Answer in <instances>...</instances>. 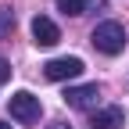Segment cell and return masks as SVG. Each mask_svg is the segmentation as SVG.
<instances>
[{
    "label": "cell",
    "instance_id": "6",
    "mask_svg": "<svg viewBox=\"0 0 129 129\" xmlns=\"http://www.w3.org/2000/svg\"><path fill=\"white\" fill-rule=\"evenodd\" d=\"M122 125H125V111L115 108V104H111V108H101L93 115V122H90V129H122Z\"/></svg>",
    "mask_w": 129,
    "mask_h": 129
},
{
    "label": "cell",
    "instance_id": "10",
    "mask_svg": "<svg viewBox=\"0 0 129 129\" xmlns=\"http://www.w3.org/2000/svg\"><path fill=\"white\" fill-rule=\"evenodd\" d=\"M0 129H11V125H7V122H0Z\"/></svg>",
    "mask_w": 129,
    "mask_h": 129
},
{
    "label": "cell",
    "instance_id": "7",
    "mask_svg": "<svg viewBox=\"0 0 129 129\" xmlns=\"http://www.w3.org/2000/svg\"><path fill=\"white\" fill-rule=\"evenodd\" d=\"M57 11L68 14V18H79V14L86 11V0H57Z\"/></svg>",
    "mask_w": 129,
    "mask_h": 129
},
{
    "label": "cell",
    "instance_id": "1",
    "mask_svg": "<svg viewBox=\"0 0 129 129\" xmlns=\"http://www.w3.org/2000/svg\"><path fill=\"white\" fill-rule=\"evenodd\" d=\"M90 43H93L101 54L115 57V54H122V50H125V29H122L118 22H101V25L90 32Z\"/></svg>",
    "mask_w": 129,
    "mask_h": 129
},
{
    "label": "cell",
    "instance_id": "8",
    "mask_svg": "<svg viewBox=\"0 0 129 129\" xmlns=\"http://www.w3.org/2000/svg\"><path fill=\"white\" fill-rule=\"evenodd\" d=\"M11 29H14V14L11 11H0V36H7Z\"/></svg>",
    "mask_w": 129,
    "mask_h": 129
},
{
    "label": "cell",
    "instance_id": "2",
    "mask_svg": "<svg viewBox=\"0 0 129 129\" xmlns=\"http://www.w3.org/2000/svg\"><path fill=\"white\" fill-rule=\"evenodd\" d=\"M7 111H11V118H18L22 125H32V122H40V115H43V104H40V97H36V93L18 90V93H11Z\"/></svg>",
    "mask_w": 129,
    "mask_h": 129
},
{
    "label": "cell",
    "instance_id": "5",
    "mask_svg": "<svg viewBox=\"0 0 129 129\" xmlns=\"http://www.w3.org/2000/svg\"><path fill=\"white\" fill-rule=\"evenodd\" d=\"M32 40H36V47H54V43L61 40V29H57L50 18L36 14V18H32Z\"/></svg>",
    "mask_w": 129,
    "mask_h": 129
},
{
    "label": "cell",
    "instance_id": "3",
    "mask_svg": "<svg viewBox=\"0 0 129 129\" xmlns=\"http://www.w3.org/2000/svg\"><path fill=\"white\" fill-rule=\"evenodd\" d=\"M83 72H86L83 57H54V61H47V64H43V75L50 79V83H64V79H79Z\"/></svg>",
    "mask_w": 129,
    "mask_h": 129
},
{
    "label": "cell",
    "instance_id": "9",
    "mask_svg": "<svg viewBox=\"0 0 129 129\" xmlns=\"http://www.w3.org/2000/svg\"><path fill=\"white\" fill-rule=\"evenodd\" d=\"M7 79H11V64H7L4 57H0V86H4V83H7Z\"/></svg>",
    "mask_w": 129,
    "mask_h": 129
},
{
    "label": "cell",
    "instance_id": "4",
    "mask_svg": "<svg viewBox=\"0 0 129 129\" xmlns=\"http://www.w3.org/2000/svg\"><path fill=\"white\" fill-rule=\"evenodd\" d=\"M97 101H101V86H97V83H86V86H68V90H64V104H68V108H75V111H86V108H93Z\"/></svg>",
    "mask_w": 129,
    "mask_h": 129
}]
</instances>
